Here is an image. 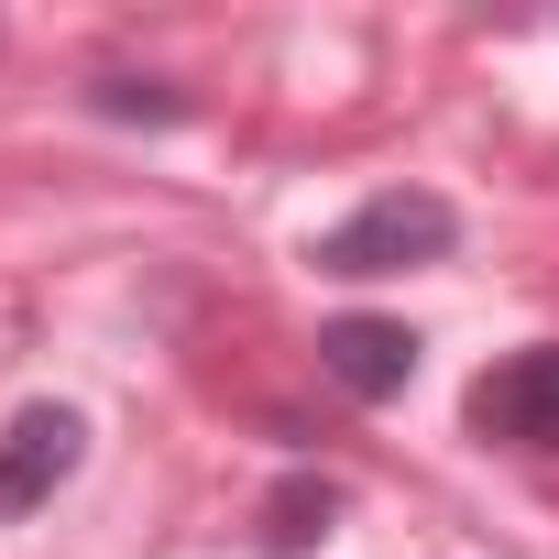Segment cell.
<instances>
[{"instance_id":"6da1fadb","label":"cell","mask_w":559,"mask_h":559,"mask_svg":"<svg viewBox=\"0 0 559 559\" xmlns=\"http://www.w3.org/2000/svg\"><path fill=\"white\" fill-rule=\"evenodd\" d=\"M450 198H428V187H384V198H362L341 230H319V274H341V286H373V274H417V263H439L450 252Z\"/></svg>"},{"instance_id":"277c9868","label":"cell","mask_w":559,"mask_h":559,"mask_svg":"<svg viewBox=\"0 0 559 559\" xmlns=\"http://www.w3.org/2000/svg\"><path fill=\"white\" fill-rule=\"evenodd\" d=\"M319 373H330L341 395L384 406V395L417 384V330H395V319H330V330H319Z\"/></svg>"},{"instance_id":"7a4b0ae2","label":"cell","mask_w":559,"mask_h":559,"mask_svg":"<svg viewBox=\"0 0 559 559\" xmlns=\"http://www.w3.org/2000/svg\"><path fill=\"white\" fill-rule=\"evenodd\" d=\"M88 461V417L78 406H23L12 428H0V526H23L34 504H56V483Z\"/></svg>"},{"instance_id":"3957f363","label":"cell","mask_w":559,"mask_h":559,"mask_svg":"<svg viewBox=\"0 0 559 559\" xmlns=\"http://www.w3.org/2000/svg\"><path fill=\"white\" fill-rule=\"evenodd\" d=\"M461 417H472L483 439H504V450H559V341L493 362V373L461 395Z\"/></svg>"},{"instance_id":"5b68a950","label":"cell","mask_w":559,"mask_h":559,"mask_svg":"<svg viewBox=\"0 0 559 559\" xmlns=\"http://www.w3.org/2000/svg\"><path fill=\"white\" fill-rule=\"evenodd\" d=\"M330 515H341V493H330L319 472H297L286 493L263 504V548H274V559H297V548H319V537H330Z\"/></svg>"},{"instance_id":"8992f818","label":"cell","mask_w":559,"mask_h":559,"mask_svg":"<svg viewBox=\"0 0 559 559\" xmlns=\"http://www.w3.org/2000/svg\"><path fill=\"white\" fill-rule=\"evenodd\" d=\"M88 110H99V121H187V99H176V88H154V78H99V88H88Z\"/></svg>"}]
</instances>
